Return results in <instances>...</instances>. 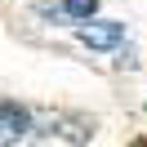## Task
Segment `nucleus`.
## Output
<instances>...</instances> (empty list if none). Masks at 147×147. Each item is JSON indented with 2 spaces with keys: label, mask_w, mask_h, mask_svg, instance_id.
I'll return each mask as SVG.
<instances>
[{
  "label": "nucleus",
  "mask_w": 147,
  "mask_h": 147,
  "mask_svg": "<svg viewBox=\"0 0 147 147\" xmlns=\"http://www.w3.org/2000/svg\"><path fill=\"white\" fill-rule=\"evenodd\" d=\"M27 129H31V111L22 102H0V147L27 138Z\"/></svg>",
  "instance_id": "1"
},
{
  "label": "nucleus",
  "mask_w": 147,
  "mask_h": 147,
  "mask_svg": "<svg viewBox=\"0 0 147 147\" xmlns=\"http://www.w3.org/2000/svg\"><path fill=\"white\" fill-rule=\"evenodd\" d=\"M80 40H85L89 49H116L120 40H125V22H116V18L85 22V27H80Z\"/></svg>",
  "instance_id": "2"
},
{
  "label": "nucleus",
  "mask_w": 147,
  "mask_h": 147,
  "mask_svg": "<svg viewBox=\"0 0 147 147\" xmlns=\"http://www.w3.org/2000/svg\"><path fill=\"white\" fill-rule=\"evenodd\" d=\"M94 9H98V0H63V13L67 18H80V22H89Z\"/></svg>",
  "instance_id": "3"
},
{
  "label": "nucleus",
  "mask_w": 147,
  "mask_h": 147,
  "mask_svg": "<svg viewBox=\"0 0 147 147\" xmlns=\"http://www.w3.org/2000/svg\"><path fill=\"white\" fill-rule=\"evenodd\" d=\"M129 147H147V138H134V143H129Z\"/></svg>",
  "instance_id": "4"
}]
</instances>
